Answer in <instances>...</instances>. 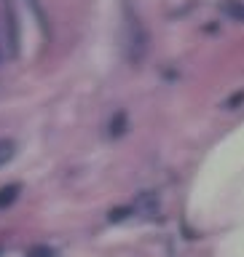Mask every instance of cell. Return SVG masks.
<instances>
[{
    "mask_svg": "<svg viewBox=\"0 0 244 257\" xmlns=\"http://www.w3.org/2000/svg\"><path fill=\"white\" fill-rule=\"evenodd\" d=\"M150 51V32L132 3H124V56L129 64H140Z\"/></svg>",
    "mask_w": 244,
    "mask_h": 257,
    "instance_id": "obj_1",
    "label": "cell"
},
{
    "mask_svg": "<svg viewBox=\"0 0 244 257\" xmlns=\"http://www.w3.org/2000/svg\"><path fill=\"white\" fill-rule=\"evenodd\" d=\"M3 16H6V30H8V40H11V54H19V40H22V30H19V19H16L14 6L3 0Z\"/></svg>",
    "mask_w": 244,
    "mask_h": 257,
    "instance_id": "obj_2",
    "label": "cell"
},
{
    "mask_svg": "<svg viewBox=\"0 0 244 257\" xmlns=\"http://www.w3.org/2000/svg\"><path fill=\"white\" fill-rule=\"evenodd\" d=\"M19 193H22V182L3 185V188H0V212H3V209H11L16 204V198H19Z\"/></svg>",
    "mask_w": 244,
    "mask_h": 257,
    "instance_id": "obj_3",
    "label": "cell"
},
{
    "mask_svg": "<svg viewBox=\"0 0 244 257\" xmlns=\"http://www.w3.org/2000/svg\"><path fill=\"white\" fill-rule=\"evenodd\" d=\"M27 3V8L32 14H35V19H38V27H40V32L48 38V14H46V8H43V3L40 0H24Z\"/></svg>",
    "mask_w": 244,
    "mask_h": 257,
    "instance_id": "obj_4",
    "label": "cell"
},
{
    "mask_svg": "<svg viewBox=\"0 0 244 257\" xmlns=\"http://www.w3.org/2000/svg\"><path fill=\"white\" fill-rule=\"evenodd\" d=\"M126 126H129V115H126V110H118L116 115L110 118V126H108V134L116 140V137L121 134H126Z\"/></svg>",
    "mask_w": 244,
    "mask_h": 257,
    "instance_id": "obj_5",
    "label": "cell"
},
{
    "mask_svg": "<svg viewBox=\"0 0 244 257\" xmlns=\"http://www.w3.org/2000/svg\"><path fill=\"white\" fill-rule=\"evenodd\" d=\"M134 209H145L148 214H156V212H158V198H156V193H150V190L140 193V198H137Z\"/></svg>",
    "mask_w": 244,
    "mask_h": 257,
    "instance_id": "obj_6",
    "label": "cell"
},
{
    "mask_svg": "<svg viewBox=\"0 0 244 257\" xmlns=\"http://www.w3.org/2000/svg\"><path fill=\"white\" fill-rule=\"evenodd\" d=\"M223 14L231 16L233 22H244V3H241V0H225V3H223Z\"/></svg>",
    "mask_w": 244,
    "mask_h": 257,
    "instance_id": "obj_7",
    "label": "cell"
},
{
    "mask_svg": "<svg viewBox=\"0 0 244 257\" xmlns=\"http://www.w3.org/2000/svg\"><path fill=\"white\" fill-rule=\"evenodd\" d=\"M14 156H16V142L14 140H0V166H6Z\"/></svg>",
    "mask_w": 244,
    "mask_h": 257,
    "instance_id": "obj_8",
    "label": "cell"
},
{
    "mask_svg": "<svg viewBox=\"0 0 244 257\" xmlns=\"http://www.w3.org/2000/svg\"><path fill=\"white\" fill-rule=\"evenodd\" d=\"M129 214H134V206H116V209H110L108 220L110 222H124Z\"/></svg>",
    "mask_w": 244,
    "mask_h": 257,
    "instance_id": "obj_9",
    "label": "cell"
},
{
    "mask_svg": "<svg viewBox=\"0 0 244 257\" xmlns=\"http://www.w3.org/2000/svg\"><path fill=\"white\" fill-rule=\"evenodd\" d=\"M27 257H56V249L46 246V244H38V246H32L27 252Z\"/></svg>",
    "mask_w": 244,
    "mask_h": 257,
    "instance_id": "obj_10",
    "label": "cell"
},
{
    "mask_svg": "<svg viewBox=\"0 0 244 257\" xmlns=\"http://www.w3.org/2000/svg\"><path fill=\"white\" fill-rule=\"evenodd\" d=\"M239 104H244V91H233L228 99L223 102V107H225V110H236Z\"/></svg>",
    "mask_w": 244,
    "mask_h": 257,
    "instance_id": "obj_11",
    "label": "cell"
},
{
    "mask_svg": "<svg viewBox=\"0 0 244 257\" xmlns=\"http://www.w3.org/2000/svg\"><path fill=\"white\" fill-rule=\"evenodd\" d=\"M0 62H3V54H0Z\"/></svg>",
    "mask_w": 244,
    "mask_h": 257,
    "instance_id": "obj_12",
    "label": "cell"
}]
</instances>
